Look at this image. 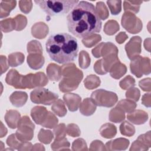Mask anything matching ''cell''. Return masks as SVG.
I'll list each match as a JSON object with an SVG mask.
<instances>
[{
  "instance_id": "cell-1",
  "label": "cell",
  "mask_w": 151,
  "mask_h": 151,
  "mask_svg": "<svg viewBox=\"0 0 151 151\" xmlns=\"http://www.w3.org/2000/svg\"><path fill=\"white\" fill-rule=\"evenodd\" d=\"M67 22L68 31L81 38L100 32L102 27L94 5L84 1H79L70 11L67 16Z\"/></svg>"
},
{
  "instance_id": "cell-2",
  "label": "cell",
  "mask_w": 151,
  "mask_h": 151,
  "mask_svg": "<svg viewBox=\"0 0 151 151\" xmlns=\"http://www.w3.org/2000/svg\"><path fill=\"white\" fill-rule=\"evenodd\" d=\"M45 50L54 61L62 64L70 63L74 61L77 56L78 41L68 33L53 34L46 41Z\"/></svg>"
},
{
  "instance_id": "cell-3",
  "label": "cell",
  "mask_w": 151,
  "mask_h": 151,
  "mask_svg": "<svg viewBox=\"0 0 151 151\" xmlns=\"http://www.w3.org/2000/svg\"><path fill=\"white\" fill-rule=\"evenodd\" d=\"M41 9L50 16H60L68 13L78 2L77 0L34 1Z\"/></svg>"
},
{
  "instance_id": "cell-4",
  "label": "cell",
  "mask_w": 151,
  "mask_h": 151,
  "mask_svg": "<svg viewBox=\"0 0 151 151\" xmlns=\"http://www.w3.org/2000/svg\"><path fill=\"white\" fill-rule=\"evenodd\" d=\"M30 96L33 103L45 105H50L58 98L57 94L43 88L35 89L31 93Z\"/></svg>"
},
{
  "instance_id": "cell-5",
  "label": "cell",
  "mask_w": 151,
  "mask_h": 151,
  "mask_svg": "<svg viewBox=\"0 0 151 151\" xmlns=\"http://www.w3.org/2000/svg\"><path fill=\"white\" fill-rule=\"evenodd\" d=\"M91 98L97 105L105 107H111L117 100V96L115 93L103 89L94 91L91 94Z\"/></svg>"
},
{
  "instance_id": "cell-6",
  "label": "cell",
  "mask_w": 151,
  "mask_h": 151,
  "mask_svg": "<svg viewBox=\"0 0 151 151\" xmlns=\"http://www.w3.org/2000/svg\"><path fill=\"white\" fill-rule=\"evenodd\" d=\"M107 4L113 15H117L121 11V1H107Z\"/></svg>"
},
{
  "instance_id": "cell-7",
  "label": "cell",
  "mask_w": 151,
  "mask_h": 151,
  "mask_svg": "<svg viewBox=\"0 0 151 151\" xmlns=\"http://www.w3.org/2000/svg\"><path fill=\"white\" fill-rule=\"evenodd\" d=\"M31 1H19V6L21 11L24 13H28L32 8Z\"/></svg>"
}]
</instances>
